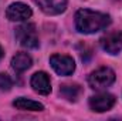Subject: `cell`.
<instances>
[{"label":"cell","instance_id":"52a82bcc","mask_svg":"<svg viewBox=\"0 0 122 121\" xmlns=\"http://www.w3.org/2000/svg\"><path fill=\"white\" fill-rule=\"evenodd\" d=\"M114 104H115V97L108 93H99L90 98V107L92 111H97V113L108 111L114 107Z\"/></svg>","mask_w":122,"mask_h":121},{"label":"cell","instance_id":"8fae6325","mask_svg":"<svg viewBox=\"0 0 122 121\" xmlns=\"http://www.w3.org/2000/svg\"><path fill=\"white\" fill-rule=\"evenodd\" d=\"M31 64H33V60L27 53H17L11 59V67L17 73H23V71L29 70L31 67Z\"/></svg>","mask_w":122,"mask_h":121},{"label":"cell","instance_id":"3957f363","mask_svg":"<svg viewBox=\"0 0 122 121\" xmlns=\"http://www.w3.org/2000/svg\"><path fill=\"white\" fill-rule=\"evenodd\" d=\"M16 38L20 46L26 49H37L38 47V36L37 29L33 23L21 24L16 29Z\"/></svg>","mask_w":122,"mask_h":121},{"label":"cell","instance_id":"4fadbf2b","mask_svg":"<svg viewBox=\"0 0 122 121\" xmlns=\"http://www.w3.org/2000/svg\"><path fill=\"white\" fill-rule=\"evenodd\" d=\"M13 87V80L10 78L9 74L0 73V90L1 91H9Z\"/></svg>","mask_w":122,"mask_h":121},{"label":"cell","instance_id":"277c9868","mask_svg":"<svg viewBox=\"0 0 122 121\" xmlns=\"http://www.w3.org/2000/svg\"><path fill=\"white\" fill-rule=\"evenodd\" d=\"M50 64L53 70L60 76H70L75 70L74 59L65 54H54L50 57Z\"/></svg>","mask_w":122,"mask_h":121},{"label":"cell","instance_id":"6da1fadb","mask_svg":"<svg viewBox=\"0 0 122 121\" xmlns=\"http://www.w3.org/2000/svg\"><path fill=\"white\" fill-rule=\"evenodd\" d=\"M111 24V17L101 11H94L90 9H81L75 13V27L80 33L92 34L107 29Z\"/></svg>","mask_w":122,"mask_h":121},{"label":"cell","instance_id":"5b68a950","mask_svg":"<svg viewBox=\"0 0 122 121\" xmlns=\"http://www.w3.org/2000/svg\"><path fill=\"white\" fill-rule=\"evenodd\" d=\"M31 14H33L31 9L21 1L11 3L6 10V17L10 22H24V20L30 19Z\"/></svg>","mask_w":122,"mask_h":121},{"label":"cell","instance_id":"9c48e42d","mask_svg":"<svg viewBox=\"0 0 122 121\" xmlns=\"http://www.w3.org/2000/svg\"><path fill=\"white\" fill-rule=\"evenodd\" d=\"M30 84L33 87V90L38 94H43V95H47L51 93V83H50V78L48 76L44 73V71H38L36 74H33L30 80Z\"/></svg>","mask_w":122,"mask_h":121},{"label":"cell","instance_id":"7a4b0ae2","mask_svg":"<svg viewBox=\"0 0 122 121\" xmlns=\"http://www.w3.org/2000/svg\"><path fill=\"white\" fill-rule=\"evenodd\" d=\"M115 81V73L109 67H99L88 77V84L94 90H102L109 87Z\"/></svg>","mask_w":122,"mask_h":121},{"label":"cell","instance_id":"ba28073f","mask_svg":"<svg viewBox=\"0 0 122 121\" xmlns=\"http://www.w3.org/2000/svg\"><path fill=\"white\" fill-rule=\"evenodd\" d=\"M34 3L50 16L61 14L67 9V0H34Z\"/></svg>","mask_w":122,"mask_h":121},{"label":"cell","instance_id":"5bb4252c","mask_svg":"<svg viewBox=\"0 0 122 121\" xmlns=\"http://www.w3.org/2000/svg\"><path fill=\"white\" fill-rule=\"evenodd\" d=\"M1 57H3V49H1V46H0V60H1Z\"/></svg>","mask_w":122,"mask_h":121},{"label":"cell","instance_id":"7c38bea8","mask_svg":"<svg viewBox=\"0 0 122 121\" xmlns=\"http://www.w3.org/2000/svg\"><path fill=\"white\" fill-rule=\"evenodd\" d=\"M60 94L68 101H77L81 94V87L78 84H62L60 87Z\"/></svg>","mask_w":122,"mask_h":121},{"label":"cell","instance_id":"30bf717a","mask_svg":"<svg viewBox=\"0 0 122 121\" xmlns=\"http://www.w3.org/2000/svg\"><path fill=\"white\" fill-rule=\"evenodd\" d=\"M13 105L17 110H21V111H43L44 110V105L41 103L34 101V100H29V98H24V97L16 98L13 101Z\"/></svg>","mask_w":122,"mask_h":121},{"label":"cell","instance_id":"8992f818","mask_svg":"<svg viewBox=\"0 0 122 121\" xmlns=\"http://www.w3.org/2000/svg\"><path fill=\"white\" fill-rule=\"evenodd\" d=\"M101 47L108 54H118L122 51V31H114L104 36L101 40Z\"/></svg>","mask_w":122,"mask_h":121}]
</instances>
